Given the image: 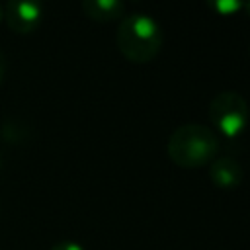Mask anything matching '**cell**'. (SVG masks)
<instances>
[{
	"instance_id": "cell-1",
	"label": "cell",
	"mask_w": 250,
	"mask_h": 250,
	"mask_svg": "<svg viewBox=\"0 0 250 250\" xmlns=\"http://www.w3.org/2000/svg\"><path fill=\"white\" fill-rule=\"evenodd\" d=\"M115 41L121 55L131 62H148L160 53L162 29L152 16L133 12L121 18Z\"/></svg>"
},
{
	"instance_id": "cell-2",
	"label": "cell",
	"mask_w": 250,
	"mask_h": 250,
	"mask_svg": "<svg viewBox=\"0 0 250 250\" xmlns=\"http://www.w3.org/2000/svg\"><path fill=\"white\" fill-rule=\"evenodd\" d=\"M166 152L182 168H199L217 158L219 135L201 123H184L168 139Z\"/></svg>"
},
{
	"instance_id": "cell-3",
	"label": "cell",
	"mask_w": 250,
	"mask_h": 250,
	"mask_svg": "<svg viewBox=\"0 0 250 250\" xmlns=\"http://www.w3.org/2000/svg\"><path fill=\"white\" fill-rule=\"evenodd\" d=\"M209 119L223 137L232 139V137H238L246 129L248 119H250V107L238 92L225 90V92H219L211 100Z\"/></svg>"
},
{
	"instance_id": "cell-4",
	"label": "cell",
	"mask_w": 250,
	"mask_h": 250,
	"mask_svg": "<svg viewBox=\"0 0 250 250\" xmlns=\"http://www.w3.org/2000/svg\"><path fill=\"white\" fill-rule=\"evenodd\" d=\"M43 18V6L39 2H8L4 6V20L16 33H31L37 29Z\"/></svg>"
},
{
	"instance_id": "cell-5",
	"label": "cell",
	"mask_w": 250,
	"mask_h": 250,
	"mask_svg": "<svg viewBox=\"0 0 250 250\" xmlns=\"http://www.w3.org/2000/svg\"><path fill=\"white\" fill-rule=\"evenodd\" d=\"M209 178L221 189H234L242 182V166L232 156H217L211 160Z\"/></svg>"
},
{
	"instance_id": "cell-6",
	"label": "cell",
	"mask_w": 250,
	"mask_h": 250,
	"mask_svg": "<svg viewBox=\"0 0 250 250\" xmlns=\"http://www.w3.org/2000/svg\"><path fill=\"white\" fill-rule=\"evenodd\" d=\"M82 10L96 21H111L125 16V6L119 0H84Z\"/></svg>"
},
{
	"instance_id": "cell-7",
	"label": "cell",
	"mask_w": 250,
	"mask_h": 250,
	"mask_svg": "<svg viewBox=\"0 0 250 250\" xmlns=\"http://www.w3.org/2000/svg\"><path fill=\"white\" fill-rule=\"evenodd\" d=\"M209 6L215 12H219L221 16H230V14L238 12L240 8H244V4L238 0H213V2H209Z\"/></svg>"
},
{
	"instance_id": "cell-8",
	"label": "cell",
	"mask_w": 250,
	"mask_h": 250,
	"mask_svg": "<svg viewBox=\"0 0 250 250\" xmlns=\"http://www.w3.org/2000/svg\"><path fill=\"white\" fill-rule=\"evenodd\" d=\"M51 250H84L78 242H72V240H62V242H57L55 246H51Z\"/></svg>"
},
{
	"instance_id": "cell-9",
	"label": "cell",
	"mask_w": 250,
	"mask_h": 250,
	"mask_svg": "<svg viewBox=\"0 0 250 250\" xmlns=\"http://www.w3.org/2000/svg\"><path fill=\"white\" fill-rule=\"evenodd\" d=\"M4 74H6V59H4V55L0 53V82H2Z\"/></svg>"
},
{
	"instance_id": "cell-10",
	"label": "cell",
	"mask_w": 250,
	"mask_h": 250,
	"mask_svg": "<svg viewBox=\"0 0 250 250\" xmlns=\"http://www.w3.org/2000/svg\"><path fill=\"white\" fill-rule=\"evenodd\" d=\"M244 10H246V14H248V18H250V2H248V4H244Z\"/></svg>"
},
{
	"instance_id": "cell-11",
	"label": "cell",
	"mask_w": 250,
	"mask_h": 250,
	"mask_svg": "<svg viewBox=\"0 0 250 250\" xmlns=\"http://www.w3.org/2000/svg\"><path fill=\"white\" fill-rule=\"evenodd\" d=\"M2 20H4V8L0 6V21H2Z\"/></svg>"
},
{
	"instance_id": "cell-12",
	"label": "cell",
	"mask_w": 250,
	"mask_h": 250,
	"mask_svg": "<svg viewBox=\"0 0 250 250\" xmlns=\"http://www.w3.org/2000/svg\"><path fill=\"white\" fill-rule=\"evenodd\" d=\"M0 170H2V156H0Z\"/></svg>"
}]
</instances>
